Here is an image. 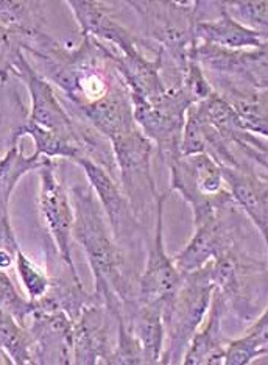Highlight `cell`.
<instances>
[{
  "mask_svg": "<svg viewBox=\"0 0 268 365\" xmlns=\"http://www.w3.org/2000/svg\"><path fill=\"white\" fill-rule=\"evenodd\" d=\"M73 206L72 237L83 247L94 277V295L113 314L138 298L127 256L115 239L108 217L96 203L94 189H71Z\"/></svg>",
  "mask_w": 268,
  "mask_h": 365,
  "instance_id": "obj_1",
  "label": "cell"
},
{
  "mask_svg": "<svg viewBox=\"0 0 268 365\" xmlns=\"http://www.w3.org/2000/svg\"><path fill=\"white\" fill-rule=\"evenodd\" d=\"M140 16L145 36L163 51L164 63L182 77L197 60V2H127Z\"/></svg>",
  "mask_w": 268,
  "mask_h": 365,
  "instance_id": "obj_2",
  "label": "cell"
},
{
  "mask_svg": "<svg viewBox=\"0 0 268 365\" xmlns=\"http://www.w3.org/2000/svg\"><path fill=\"white\" fill-rule=\"evenodd\" d=\"M209 269L225 298L226 312L253 323L268 306V262L253 258L244 245H237L209 262Z\"/></svg>",
  "mask_w": 268,
  "mask_h": 365,
  "instance_id": "obj_3",
  "label": "cell"
},
{
  "mask_svg": "<svg viewBox=\"0 0 268 365\" xmlns=\"http://www.w3.org/2000/svg\"><path fill=\"white\" fill-rule=\"evenodd\" d=\"M214 289L209 264L184 275L177 295L164 304L165 345L159 364H182L192 337L206 319Z\"/></svg>",
  "mask_w": 268,
  "mask_h": 365,
  "instance_id": "obj_4",
  "label": "cell"
},
{
  "mask_svg": "<svg viewBox=\"0 0 268 365\" xmlns=\"http://www.w3.org/2000/svg\"><path fill=\"white\" fill-rule=\"evenodd\" d=\"M167 168L170 169V190H177L190 205L194 222L203 220L222 206L234 203L225 185L222 165L211 155H181L167 164Z\"/></svg>",
  "mask_w": 268,
  "mask_h": 365,
  "instance_id": "obj_5",
  "label": "cell"
},
{
  "mask_svg": "<svg viewBox=\"0 0 268 365\" xmlns=\"http://www.w3.org/2000/svg\"><path fill=\"white\" fill-rule=\"evenodd\" d=\"M197 60L217 93L268 91V41L248 51L200 44Z\"/></svg>",
  "mask_w": 268,
  "mask_h": 365,
  "instance_id": "obj_6",
  "label": "cell"
},
{
  "mask_svg": "<svg viewBox=\"0 0 268 365\" xmlns=\"http://www.w3.org/2000/svg\"><path fill=\"white\" fill-rule=\"evenodd\" d=\"M134 119L144 135L158 145L161 160L169 164L181 156V139L189 108L194 105L184 88H169L156 101L131 96Z\"/></svg>",
  "mask_w": 268,
  "mask_h": 365,
  "instance_id": "obj_7",
  "label": "cell"
},
{
  "mask_svg": "<svg viewBox=\"0 0 268 365\" xmlns=\"http://www.w3.org/2000/svg\"><path fill=\"white\" fill-rule=\"evenodd\" d=\"M237 203H230L209 217L194 222V235L187 245L173 256L178 270L187 275L220 258L231 248L244 244L245 223Z\"/></svg>",
  "mask_w": 268,
  "mask_h": 365,
  "instance_id": "obj_8",
  "label": "cell"
},
{
  "mask_svg": "<svg viewBox=\"0 0 268 365\" xmlns=\"http://www.w3.org/2000/svg\"><path fill=\"white\" fill-rule=\"evenodd\" d=\"M119 169V181L125 195L131 203L136 219L144 220L150 206H156L159 198L152 173L153 143L140 128L110 140Z\"/></svg>",
  "mask_w": 268,
  "mask_h": 365,
  "instance_id": "obj_9",
  "label": "cell"
},
{
  "mask_svg": "<svg viewBox=\"0 0 268 365\" xmlns=\"http://www.w3.org/2000/svg\"><path fill=\"white\" fill-rule=\"evenodd\" d=\"M169 192L170 189L159 194L156 202L153 240L148 247L145 270L138 279V302L144 304H165L177 295L184 283V275L173 258L167 255L164 245V203Z\"/></svg>",
  "mask_w": 268,
  "mask_h": 365,
  "instance_id": "obj_10",
  "label": "cell"
},
{
  "mask_svg": "<svg viewBox=\"0 0 268 365\" xmlns=\"http://www.w3.org/2000/svg\"><path fill=\"white\" fill-rule=\"evenodd\" d=\"M55 168L56 165L53 160H50L43 168L38 169L41 217H43L48 233L53 239L60 258L69 267L72 275L80 279L71 250V239L75 220L73 206L69 194H67L61 181L56 177Z\"/></svg>",
  "mask_w": 268,
  "mask_h": 365,
  "instance_id": "obj_11",
  "label": "cell"
},
{
  "mask_svg": "<svg viewBox=\"0 0 268 365\" xmlns=\"http://www.w3.org/2000/svg\"><path fill=\"white\" fill-rule=\"evenodd\" d=\"M73 320L64 311L39 309L25 322V328L33 337V361L35 364H73Z\"/></svg>",
  "mask_w": 268,
  "mask_h": 365,
  "instance_id": "obj_12",
  "label": "cell"
},
{
  "mask_svg": "<svg viewBox=\"0 0 268 365\" xmlns=\"http://www.w3.org/2000/svg\"><path fill=\"white\" fill-rule=\"evenodd\" d=\"M114 320L111 311L91 295L89 303L73 323V364H110L115 348L110 336Z\"/></svg>",
  "mask_w": 268,
  "mask_h": 365,
  "instance_id": "obj_13",
  "label": "cell"
},
{
  "mask_svg": "<svg viewBox=\"0 0 268 365\" xmlns=\"http://www.w3.org/2000/svg\"><path fill=\"white\" fill-rule=\"evenodd\" d=\"M73 163L78 164L88 177L89 185L97 194L100 206L103 208L119 244L133 239V235L138 231L140 222L134 215L131 203L125 195L120 182L105 168L96 161L88 160V158H77Z\"/></svg>",
  "mask_w": 268,
  "mask_h": 365,
  "instance_id": "obj_14",
  "label": "cell"
},
{
  "mask_svg": "<svg viewBox=\"0 0 268 365\" xmlns=\"http://www.w3.org/2000/svg\"><path fill=\"white\" fill-rule=\"evenodd\" d=\"M222 170L234 202L261 233L268 256V180L248 161H242L240 168L222 165Z\"/></svg>",
  "mask_w": 268,
  "mask_h": 365,
  "instance_id": "obj_15",
  "label": "cell"
},
{
  "mask_svg": "<svg viewBox=\"0 0 268 365\" xmlns=\"http://www.w3.org/2000/svg\"><path fill=\"white\" fill-rule=\"evenodd\" d=\"M66 5L71 8L80 27L81 36H91L100 43L110 44L117 52L125 56H138L142 53L140 46L144 39L133 35L120 22H117L108 5L92 0H67Z\"/></svg>",
  "mask_w": 268,
  "mask_h": 365,
  "instance_id": "obj_16",
  "label": "cell"
},
{
  "mask_svg": "<svg viewBox=\"0 0 268 365\" xmlns=\"http://www.w3.org/2000/svg\"><path fill=\"white\" fill-rule=\"evenodd\" d=\"M226 314L225 298L219 289H214L211 306L205 322L192 337L184 354V365H222L225 364L226 345L230 339H226L222 331L223 315Z\"/></svg>",
  "mask_w": 268,
  "mask_h": 365,
  "instance_id": "obj_17",
  "label": "cell"
},
{
  "mask_svg": "<svg viewBox=\"0 0 268 365\" xmlns=\"http://www.w3.org/2000/svg\"><path fill=\"white\" fill-rule=\"evenodd\" d=\"M123 315L128 329L136 337L145 364H159L165 345L164 304H144L138 298L123 304Z\"/></svg>",
  "mask_w": 268,
  "mask_h": 365,
  "instance_id": "obj_18",
  "label": "cell"
},
{
  "mask_svg": "<svg viewBox=\"0 0 268 365\" xmlns=\"http://www.w3.org/2000/svg\"><path fill=\"white\" fill-rule=\"evenodd\" d=\"M195 36L198 44L217 46L228 51H248L265 43L257 31L247 29L234 19L226 10L225 2H222V10L215 18L197 22Z\"/></svg>",
  "mask_w": 268,
  "mask_h": 365,
  "instance_id": "obj_19",
  "label": "cell"
},
{
  "mask_svg": "<svg viewBox=\"0 0 268 365\" xmlns=\"http://www.w3.org/2000/svg\"><path fill=\"white\" fill-rule=\"evenodd\" d=\"M47 161H50V158L36 153L25 156L19 144L8 147L2 158V163H0V212H2V215H8L10 197L21 178L31 170L41 169Z\"/></svg>",
  "mask_w": 268,
  "mask_h": 365,
  "instance_id": "obj_20",
  "label": "cell"
},
{
  "mask_svg": "<svg viewBox=\"0 0 268 365\" xmlns=\"http://www.w3.org/2000/svg\"><path fill=\"white\" fill-rule=\"evenodd\" d=\"M0 342H2V350L8 354L11 364H35L33 361V337L30 331L5 311H2V320H0Z\"/></svg>",
  "mask_w": 268,
  "mask_h": 365,
  "instance_id": "obj_21",
  "label": "cell"
},
{
  "mask_svg": "<svg viewBox=\"0 0 268 365\" xmlns=\"http://www.w3.org/2000/svg\"><path fill=\"white\" fill-rule=\"evenodd\" d=\"M2 29L18 31L43 30L44 16L39 2H19V0H4L2 2Z\"/></svg>",
  "mask_w": 268,
  "mask_h": 365,
  "instance_id": "obj_22",
  "label": "cell"
},
{
  "mask_svg": "<svg viewBox=\"0 0 268 365\" xmlns=\"http://www.w3.org/2000/svg\"><path fill=\"white\" fill-rule=\"evenodd\" d=\"M226 10L247 29L268 41V0H234L225 2Z\"/></svg>",
  "mask_w": 268,
  "mask_h": 365,
  "instance_id": "obj_23",
  "label": "cell"
},
{
  "mask_svg": "<svg viewBox=\"0 0 268 365\" xmlns=\"http://www.w3.org/2000/svg\"><path fill=\"white\" fill-rule=\"evenodd\" d=\"M16 267H18L19 279L22 281L25 290H27L29 298L39 300L47 294L52 278H48L47 273L43 269H39L30 258H27L22 250H19L18 256H16Z\"/></svg>",
  "mask_w": 268,
  "mask_h": 365,
  "instance_id": "obj_24",
  "label": "cell"
},
{
  "mask_svg": "<svg viewBox=\"0 0 268 365\" xmlns=\"http://www.w3.org/2000/svg\"><path fill=\"white\" fill-rule=\"evenodd\" d=\"M0 287H2V311L11 314L21 325H25L31 312L35 311V300L21 297L11 278L4 270L0 273Z\"/></svg>",
  "mask_w": 268,
  "mask_h": 365,
  "instance_id": "obj_25",
  "label": "cell"
},
{
  "mask_svg": "<svg viewBox=\"0 0 268 365\" xmlns=\"http://www.w3.org/2000/svg\"><path fill=\"white\" fill-rule=\"evenodd\" d=\"M261 359V351L247 336L230 340L226 345L225 365H249Z\"/></svg>",
  "mask_w": 268,
  "mask_h": 365,
  "instance_id": "obj_26",
  "label": "cell"
},
{
  "mask_svg": "<svg viewBox=\"0 0 268 365\" xmlns=\"http://www.w3.org/2000/svg\"><path fill=\"white\" fill-rule=\"evenodd\" d=\"M245 336L259 348V351H261V359L257 362L268 364V306L262 311V314L251 323V327Z\"/></svg>",
  "mask_w": 268,
  "mask_h": 365,
  "instance_id": "obj_27",
  "label": "cell"
}]
</instances>
